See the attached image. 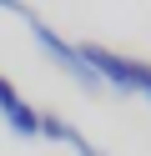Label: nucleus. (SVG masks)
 <instances>
[{
	"mask_svg": "<svg viewBox=\"0 0 151 156\" xmlns=\"http://www.w3.org/2000/svg\"><path fill=\"white\" fill-rule=\"evenodd\" d=\"M40 136H45V141H60V136H66V121H60L56 111H40Z\"/></svg>",
	"mask_w": 151,
	"mask_h": 156,
	"instance_id": "obj_5",
	"label": "nucleus"
},
{
	"mask_svg": "<svg viewBox=\"0 0 151 156\" xmlns=\"http://www.w3.org/2000/svg\"><path fill=\"white\" fill-rule=\"evenodd\" d=\"M126 96H146L151 101V61L126 55Z\"/></svg>",
	"mask_w": 151,
	"mask_h": 156,
	"instance_id": "obj_3",
	"label": "nucleus"
},
{
	"mask_svg": "<svg viewBox=\"0 0 151 156\" xmlns=\"http://www.w3.org/2000/svg\"><path fill=\"white\" fill-rule=\"evenodd\" d=\"M5 126H10L15 136H40V111L25 106V101H15V106L5 111Z\"/></svg>",
	"mask_w": 151,
	"mask_h": 156,
	"instance_id": "obj_2",
	"label": "nucleus"
},
{
	"mask_svg": "<svg viewBox=\"0 0 151 156\" xmlns=\"http://www.w3.org/2000/svg\"><path fill=\"white\" fill-rule=\"evenodd\" d=\"M0 10H10V15H20V20H30V15H35V10H30V5H25V0H0Z\"/></svg>",
	"mask_w": 151,
	"mask_h": 156,
	"instance_id": "obj_7",
	"label": "nucleus"
},
{
	"mask_svg": "<svg viewBox=\"0 0 151 156\" xmlns=\"http://www.w3.org/2000/svg\"><path fill=\"white\" fill-rule=\"evenodd\" d=\"M25 25H30V35H35V45H40V51H45L50 61H56L60 71H66L70 81L81 86V91H101V81H96V71H91V66L81 61V51H76V41H66V35H60V30H50V25L40 20V15H30Z\"/></svg>",
	"mask_w": 151,
	"mask_h": 156,
	"instance_id": "obj_1",
	"label": "nucleus"
},
{
	"mask_svg": "<svg viewBox=\"0 0 151 156\" xmlns=\"http://www.w3.org/2000/svg\"><path fill=\"white\" fill-rule=\"evenodd\" d=\"M15 101H20V96H15V81H10V76H0V116H5Z\"/></svg>",
	"mask_w": 151,
	"mask_h": 156,
	"instance_id": "obj_6",
	"label": "nucleus"
},
{
	"mask_svg": "<svg viewBox=\"0 0 151 156\" xmlns=\"http://www.w3.org/2000/svg\"><path fill=\"white\" fill-rule=\"evenodd\" d=\"M60 146H70V151H76V156H106V151H101V146H91V141H86V136H81V131H76V126H70V121H66V136H60Z\"/></svg>",
	"mask_w": 151,
	"mask_h": 156,
	"instance_id": "obj_4",
	"label": "nucleus"
}]
</instances>
